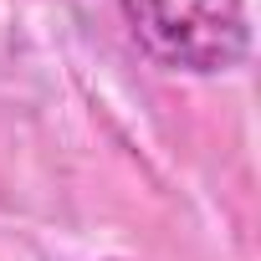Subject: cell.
<instances>
[{
  "label": "cell",
  "instance_id": "obj_1",
  "mask_svg": "<svg viewBox=\"0 0 261 261\" xmlns=\"http://www.w3.org/2000/svg\"><path fill=\"white\" fill-rule=\"evenodd\" d=\"M134 36L179 72H225L246 57V0H123Z\"/></svg>",
  "mask_w": 261,
  "mask_h": 261
}]
</instances>
